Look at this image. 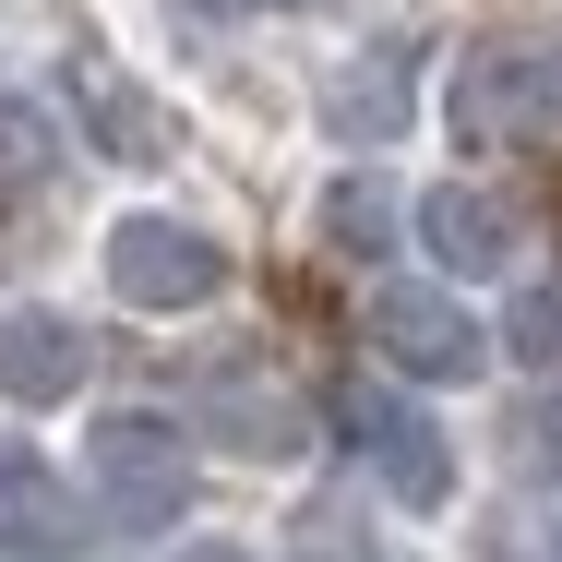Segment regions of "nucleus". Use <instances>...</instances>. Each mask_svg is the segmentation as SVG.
Listing matches in <instances>:
<instances>
[{"mask_svg":"<svg viewBox=\"0 0 562 562\" xmlns=\"http://www.w3.org/2000/svg\"><path fill=\"white\" fill-rule=\"evenodd\" d=\"M72 109H85V132H97V156H120V168H156V156H168V109H156L132 72H109L97 48L72 60Z\"/></svg>","mask_w":562,"mask_h":562,"instance_id":"0eeeda50","label":"nucleus"},{"mask_svg":"<svg viewBox=\"0 0 562 562\" xmlns=\"http://www.w3.org/2000/svg\"><path fill=\"white\" fill-rule=\"evenodd\" d=\"M216 431L239 454H300V407L263 395V383H216Z\"/></svg>","mask_w":562,"mask_h":562,"instance_id":"9b49d317","label":"nucleus"},{"mask_svg":"<svg viewBox=\"0 0 562 562\" xmlns=\"http://www.w3.org/2000/svg\"><path fill=\"white\" fill-rule=\"evenodd\" d=\"M324 120L347 144H395L407 132V48H359L336 85H324Z\"/></svg>","mask_w":562,"mask_h":562,"instance_id":"1a4fd4ad","label":"nucleus"},{"mask_svg":"<svg viewBox=\"0 0 562 562\" xmlns=\"http://www.w3.org/2000/svg\"><path fill=\"white\" fill-rule=\"evenodd\" d=\"M216 12H263V0H216Z\"/></svg>","mask_w":562,"mask_h":562,"instance_id":"dca6fc26","label":"nucleus"},{"mask_svg":"<svg viewBox=\"0 0 562 562\" xmlns=\"http://www.w3.org/2000/svg\"><path fill=\"white\" fill-rule=\"evenodd\" d=\"M371 347H383L407 383H467V371L491 359V336L467 324L454 288H371Z\"/></svg>","mask_w":562,"mask_h":562,"instance_id":"20e7f679","label":"nucleus"},{"mask_svg":"<svg viewBox=\"0 0 562 562\" xmlns=\"http://www.w3.org/2000/svg\"><path fill=\"white\" fill-rule=\"evenodd\" d=\"M85 479L109 491L120 527H180V503H192V454H180L168 419H144V407L85 419Z\"/></svg>","mask_w":562,"mask_h":562,"instance_id":"f03ea898","label":"nucleus"},{"mask_svg":"<svg viewBox=\"0 0 562 562\" xmlns=\"http://www.w3.org/2000/svg\"><path fill=\"white\" fill-rule=\"evenodd\" d=\"M85 395V324L12 300L0 312V407H72Z\"/></svg>","mask_w":562,"mask_h":562,"instance_id":"39448f33","label":"nucleus"},{"mask_svg":"<svg viewBox=\"0 0 562 562\" xmlns=\"http://www.w3.org/2000/svg\"><path fill=\"white\" fill-rule=\"evenodd\" d=\"M97 263H109V300H120V312H156V324L227 300V239H216V227H192V216H156V204L120 216Z\"/></svg>","mask_w":562,"mask_h":562,"instance_id":"f257e3e1","label":"nucleus"},{"mask_svg":"<svg viewBox=\"0 0 562 562\" xmlns=\"http://www.w3.org/2000/svg\"><path fill=\"white\" fill-rule=\"evenodd\" d=\"M527 479H562V395L527 407Z\"/></svg>","mask_w":562,"mask_h":562,"instance_id":"4468645a","label":"nucleus"},{"mask_svg":"<svg viewBox=\"0 0 562 562\" xmlns=\"http://www.w3.org/2000/svg\"><path fill=\"white\" fill-rule=\"evenodd\" d=\"M180 562H251L239 539H180Z\"/></svg>","mask_w":562,"mask_h":562,"instance_id":"2eb2a0df","label":"nucleus"},{"mask_svg":"<svg viewBox=\"0 0 562 562\" xmlns=\"http://www.w3.org/2000/svg\"><path fill=\"white\" fill-rule=\"evenodd\" d=\"M503 347H515L527 371H562V276L515 288V312H503Z\"/></svg>","mask_w":562,"mask_h":562,"instance_id":"f8f14e48","label":"nucleus"},{"mask_svg":"<svg viewBox=\"0 0 562 562\" xmlns=\"http://www.w3.org/2000/svg\"><path fill=\"white\" fill-rule=\"evenodd\" d=\"M419 239H431V263H443V276H503V263L527 251V216H515L503 192L443 180V192H419Z\"/></svg>","mask_w":562,"mask_h":562,"instance_id":"423d86ee","label":"nucleus"},{"mask_svg":"<svg viewBox=\"0 0 562 562\" xmlns=\"http://www.w3.org/2000/svg\"><path fill=\"white\" fill-rule=\"evenodd\" d=\"M359 454H371V479L407 503V515H443L454 503V454H443V419H419V407H395V395H371V383H347L336 395Z\"/></svg>","mask_w":562,"mask_h":562,"instance_id":"7ed1b4c3","label":"nucleus"},{"mask_svg":"<svg viewBox=\"0 0 562 562\" xmlns=\"http://www.w3.org/2000/svg\"><path fill=\"white\" fill-rule=\"evenodd\" d=\"M85 539V503L36 467V454H0V551L12 562H60Z\"/></svg>","mask_w":562,"mask_h":562,"instance_id":"6e6552de","label":"nucleus"},{"mask_svg":"<svg viewBox=\"0 0 562 562\" xmlns=\"http://www.w3.org/2000/svg\"><path fill=\"white\" fill-rule=\"evenodd\" d=\"M48 156H60V120L36 109V97H12V85H0V180H36Z\"/></svg>","mask_w":562,"mask_h":562,"instance_id":"ddd939ff","label":"nucleus"},{"mask_svg":"<svg viewBox=\"0 0 562 562\" xmlns=\"http://www.w3.org/2000/svg\"><path fill=\"white\" fill-rule=\"evenodd\" d=\"M395 216H419V204H395L383 180H336V192H324V239H336L347 263H371V251L395 239Z\"/></svg>","mask_w":562,"mask_h":562,"instance_id":"9d476101","label":"nucleus"}]
</instances>
